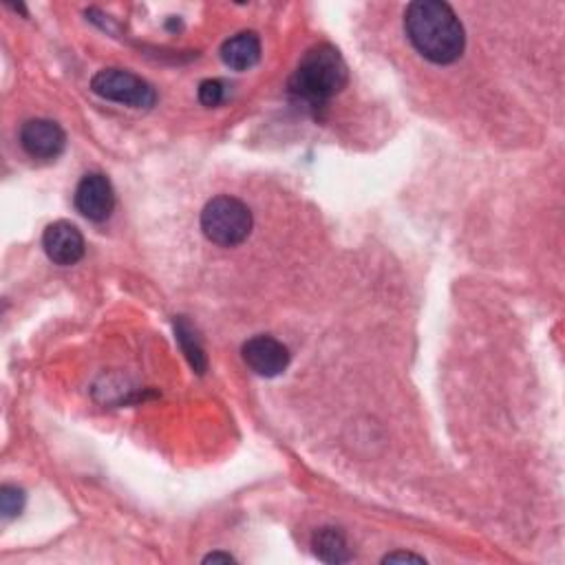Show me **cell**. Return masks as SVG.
<instances>
[{"mask_svg":"<svg viewBox=\"0 0 565 565\" xmlns=\"http://www.w3.org/2000/svg\"><path fill=\"white\" fill-rule=\"evenodd\" d=\"M405 32L416 52L433 65H453L462 58L466 34L455 12L440 0H418L405 12Z\"/></svg>","mask_w":565,"mask_h":565,"instance_id":"cell-1","label":"cell"},{"mask_svg":"<svg viewBox=\"0 0 565 565\" xmlns=\"http://www.w3.org/2000/svg\"><path fill=\"white\" fill-rule=\"evenodd\" d=\"M21 146L34 159H58L67 146L65 131L54 120H30L21 129Z\"/></svg>","mask_w":565,"mask_h":565,"instance_id":"cell-7","label":"cell"},{"mask_svg":"<svg viewBox=\"0 0 565 565\" xmlns=\"http://www.w3.org/2000/svg\"><path fill=\"white\" fill-rule=\"evenodd\" d=\"M43 247L47 256L63 267L76 265L85 256V236L78 230V225L69 221H56L47 225L43 234Z\"/></svg>","mask_w":565,"mask_h":565,"instance_id":"cell-8","label":"cell"},{"mask_svg":"<svg viewBox=\"0 0 565 565\" xmlns=\"http://www.w3.org/2000/svg\"><path fill=\"white\" fill-rule=\"evenodd\" d=\"M312 547H314V554L325 563H347L352 558L345 532L334 525H325L317 530L312 539Z\"/></svg>","mask_w":565,"mask_h":565,"instance_id":"cell-10","label":"cell"},{"mask_svg":"<svg viewBox=\"0 0 565 565\" xmlns=\"http://www.w3.org/2000/svg\"><path fill=\"white\" fill-rule=\"evenodd\" d=\"M245 365L261 378H276L290 367V350L276 341L274 336H254L250 339L243 350Z\"/></svg>","mask_w":565,"mask_h":565,"instance_id":"cell-5","label":"cell"},{"mask_svg":"<svg viewBox=\"0 0 565 565\" xmlns=\"http://www.w3.org/2000/svg\"><path fill=\"white\" fill-rule=\"evenodd\" d=\"M347 80L350 71L341 52L332 45H317L290 78V93L310 109H321L347 87Z\"/></svg>","mask_w":565,"mask_h":565,"instance_id":"cell-2","label":"cell"},{"mask_svg":"<svg viewBox=\"0 0 565 565\" xmlns=\"http://www.w3.org/2000/svg\"><path fill=\"white\" fill-rule=\"evenodd\" d=\"M398 561L424 563V556H418V554H411V552H394V554H387V556L383 558V563H398Z\"/></svg>","mask_w":565,"mask_h":565,"instance_id":"cell-14","label":"cell"},{"mask_svg":"<svg viewBox=\"0 0 565 565\" xmlns=\"http://www.w3.org/2000/svg\"><path fill=\"white\" fill-rule=\"evenodd\" d=\"M25 490L16 486H3L0 488V512H3L5 519L19 517L25 508Z\"/></svg>","mask_w":565,"mask_h":565,"instance_id":"cell-12","label":"cell"},{"mask_svg":"<svg viewBox=\"0 0 565 565\" xmlns=\"http://www.w3.org/2000/svg\"><path fill=\"white\" fill-rule=\"evenodd\" d=\"M225 100V85L221 80H203L199 85V102L208 109L219 107Z\"/></svg>","mask_w":565,"mask_h":565,"instance_id":"cell-13","label":"cell"},{"mask_svg":"<svg viewBox=\"0 0 565 565\" xmlns=\"http://www.w3.org/2000/svg\"><path fill=\"white\" fill-rule=\"evenodd\" d=\"M91 89L96 96L131 109H151L157 102L153 85L124 69L98 71L91 80Z\"/></svg>","mask_w":565,"mask_h":565,"instance_id":"cell-4","label":"cell"},{"mask_svg":"<svg viewBox=\"0 0 565 565\" xmlns=\"http://www.w3.org/2000/svg\"><path fill=\"white\" fill-rule=\"evenodd\" d=\"M252 225V210L241 199L228 195L210 199L201 212V230L219 247L241 245L250 236Z\"/></svg>","mask_w":565,"mask_h":565,"instance_id":"cell-3","label":"cell"},{"mask_svg":"<svg viewBox=\"0 0 565 565\" xmlns=\"http://www.w3.org/2000/svg\"><path fill=\"white\" fill-rule=\"evenodd\" d=\"M76 208L89 221L102 223L115 210V190L102 173H89L76 188Z\"/></svg>","mask_w":565,"mask_h":565,"instance_id":"cell-6","label":"cell"},{"mask_svg":"<svg viewBox=\"0 0 565 565\" xmlns=\"http://www.w3.org/2000/svg\"><path fill=\"white\" fill-rule=\"evenodd\" d=\"M221 60L234 71H247L261 60V41L254 32H241L221 47Z\"/></svg>","mask_w":565,"mask_h":565,"instance_id":"cell-9","label":"cell"},{"mask_svg":"<svg viewBox=\"0 0 565 565\" xmlns=\"http://www.w3.org/2000/svg\"><path fill=\"white\" fill-rule=\"evenodd\" d=\"M232 561H234V556L228 552H212L203 558V563H232Z\"/></svg>","mask_w":565,"mask_h":565,"instance_id":"cell-15","label":"cell"},{"mask_svg":"<svg viewBox=\"0 0 565 565\" xmlns=\"http://www.w3.org/2000/svg\"><path fill=\"white\" fill-rule=\"evenodd\" d=\"M175 336H177V343H179L184 356L188 358L190 367H192L199 376L206 374L208 361H206L203 347H201V343H199V339H197L192 325H190L184 317H179V319L175 321Z\"/></svg>","mask_w":565,"mask_h":565,"instance_id":"cell-11","label":"cell"}]
</instances>
